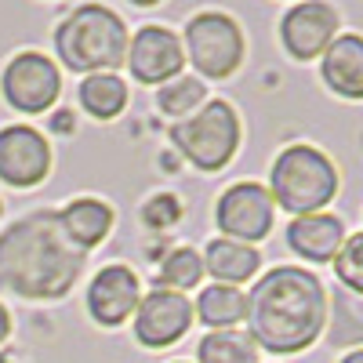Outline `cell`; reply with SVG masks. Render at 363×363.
I'll use <instances>...</instances> for the list:
<instances>
[{
  "label": "cell",
  "mask_w": 363,
  "mask_h": 363,
  "mask_svg": "<svg viewBox=\"0 0 363 363\" xmlns=\"http://www.w3.org/2000/svg\"><path fill=\"white\" fill-rule=\"evenodd\" d=\"M171 138L200 171H218L233 160L240 145V120L229 102H211L196 116H186L182 124H174Z\"/></svg>",
  "instance_id": "obj_5"
},
{
  "label": "cell",
  "mask_w": 363,
  "mask_h": 363,
  "mask_svg": "<svg viewBox=\"0 0 363 363\" xmlns=\"http://www.w3.org/2000/svg\"><path fill=\"white\" fill-rule=\"evenodd\" d=\"M287 244L294 255L309 262H330L345 244V229L335 215L316 211V215H301L287 225Z\"/></svg>",
  "instance_id": "obj_14"
},
{
  "label": "cell",
  "mask_w": 363,
  "mask_h": 363,
  "mask_svg": "<svg viewBox=\"0 0 363 363\" xmlns=\"http://www.w3.org/2000/svg\"><path fill=\"white\" fill-rule=\"evenodd\" d=\"M189 323H193V306H189L186 294L157 287V291H149L145 298H138L135 335H138L142 345L167 349V345H174L182 335H186Z\"/></svg>",
  "instance_id": "obj_8"
},
{
  "label": "cell",
  "mask_w": 363,
  "mask_h": 363,
  "mask_svg": "<svg viewBox=\"0 0 363 363\" xmlns=\"http://www.w3.org/2000/svg\"><path fill=\"white\" fill-rule=\"evenodd\" d=\"M323 80L345 99H363V40L356 33L330 40L323 51Z\"/></svg>",
  "instance_id": "obj_15"
},
{
  "label": "cell",
  "mask_w": 363,
  "mask_h": 363,
  "mask_svg": "<svg viewBox=\"0 0 363 363\" xmlns=\"http://www.w3.org/2000/svg\"><path fill=\"white\" fill-rule=\"evenodd\" d=\"M11 335V316H8V309L4 306H0V342H4Z\"/></svg>",
  "instance_id": "obj_26"
},
{
  "label": "cell",
  "mask_w": 363,
  "mask_h": 363,
  "mask_svg": "<svg viewBox=\"0 0 363 363\" xmlns=\"http://www.w3.org/2000/svg\"><path fill=\"white\" fill-rule=\"evenodd\" d=\"M200 363H258V349L247 335H236V330H211L200 342Z\"/></svg>",
  "instance_id": "obj_20"
},
{
  "label": "cell",
  "mask_w": 363,
  "mask_h": 363,
  "mask_svg": "<svg viewBox=\"0 0 363 363\" xmlns=\"http://www.w3.org/2000/svg\"><path fill=\"white\" fill-rule=\"evenodd\" d=\"M0 363H4V356H0Z\"/></svg>",
  "instance_id": "obj_28"
},
{
  "label": "cell",
  "mask_w": 363,
  "mask_h": 363,
  "mask_svg": "<svg viewBox=\"0 0 363 363\" xmlns=\"http://www.w3.org/2000/svg\"><path fill=\"white\" fill-rule=\"evenodd\" d=\"M124 66L142 84H167V80H174L182 73V66H186V51H182V40L171 33V29L145 26L128 44Z\"/></svg>",
  "instance_id": "obj_9"
},
{
  "label": "cell",
  "mask_w": 363,
  "mask_h": 363,
  "mask_svg": "<svg viewBox=\"0 0 363 363\" xmlns=\"http://www.w3.org/2000/svg\"><path fill=\"white\" fill-rule=\"evenodd\" d=\"M200 277H203V258H200L193 247H178V251H171L167 262H164V269H160V284H164L167 291L178 287V294H182V291H189V287H196Z\"/></svg>",
  "instance_id": "obj_22"
},
{
  "label": "cell",
  "mask_w": 363,
  "mask_h": 363,
  "mask_svg": "<svg viewBox=\"0 0 363 363\" xmlns=\"http://www.w3.org/2000/svg\"><path fill=\"white\" fill-rule=\"evenodd\" d=\"M80 106L99 120H113L128 106V84L116 73H91L80 84Z\"/></svg>",
  "instance_id": "obj_19"
},
{
  "label": "cell",
  "mask_w": 363,
  "mask_h": 363,
  "mask_svg": "<svg viewBox=\"0 0 363 363\" xmlns=\"http://www.w3.org/2000/svg\"><path fill=\"white\" fill-rule=\"evenodd\" d=\"M58 58L77 69V73H109L124 66L128 55V29L116 11L102 4H84L77 8L55 33Z\"/></svg>",
  "instance_id": "obj_3"
},
{
  "label": "cell",
  "mask_w": 363,
  "mask_h": 363,
  "mask_svg": "<svg viewBox=\"0 0 363 363\" xmlns=\"http://www.w3.org/2000/svg\"><path fill=\"white\" fill-rule=\"evenodd\" d=\"M178 215H182V207H178L174 196H157V200L145 203V222L153 225V229H167Z\"/></svg>",
  "instance_id": "obj_25"
},
{
  "label": "cell",
  "mask_w": 363,
  "mask_h": 363,
  "mask_svg": "<svg viewBox=\"0 0 363 363\" xmlns=\"http://www.w3.org/2000/svg\"><path fill=\"white\" fill-rule=\"evenodd\" d=\"M138 277L128 269V265H109L102 269L95 280H91V291H87V309L99 323L106 327H116L124 323L135 309H138Z\"/></svg>",
  "instance_id": "obj_13"
},
{
  "label": "cell",
  "mask_w": 363,
  "mask_h": 363,
  "mask_svg": "<svg viewBox=\"0 0 363 363\" xmlns=\"http://www.w3.org/2000/svg\"><path fill=\"white\" fill-rule=\"evenodd\" d=\"M262 258L251 244H236V240H211V247H207V258H203V269L215 277V284H244L251 280L255 272H258Z\"/></svg>",
  "instance_id": "obj_17"
},
{
  "label": "cell",
  "mask_w": 363,
  "mask_h": 363,
  "mask_svg": "<svg viewBox=\"0 0 363 363\" xmlns=\"http://www.w3.org/2000/svg\"><path fill=\"white\" fill-rule=\"evenodd\" d=\"M84 269V251L62 233L58 211H33L0 233V287L22 298H62Z\"/></svg>",
  "instance_id": "obj_1"
},
{
  "label": "cell",
  "mask_w": 363,
  "mask_h": 363,
  "mask_svg": "<svg viewBox=\"0 0 363 363\" xmlns=\"http://www.w3.org/2000/svg\"><path fill=\"white\" fill-rule=\"evenodd\" d=\"M272 196L265 186L258 182H240V186L225 189V196L218 200V229L225 233V240H236V244H251V240L269 236L272 229Z\"/></svg>",
  "instance_id": "obj_7"
},
{
  "label": "cell",
  "mask_w": 363,
  "mask_h": 363,
  "mask_svg": "<svg viewBox=\"0 0 363 363\" xmlns=\"http://www.w3.org/2000/svg\"><path fill=\"white\" fill-rule=\"evenodd\" d=\"M186 48H189V62L203 77H215V80L229 77L240 62H244V33H240V26L222 11H200L196 18H189Z\"/></svg>",
  "instance_id": "obj_6"
},
{
  "label": "cell",
  "mask_w": 363,
  "mask_h": 363,
  "mask_svg": "<svg viewBox=\"0 0 363 363\" xmlns=\"http://www.w3.org/2000/svg\"><path fill=\"white\" fill-rule=\"evenodd\" d=\"M335 269L345 284L349 294H359L363 291V236H349L342 251L335 255Z\"/></svg>",
  "instance_id": "obj_24"
},
{
  "label": "cell",
  "mask_w": 363,
  "mask_h": 363,
  "mask_svg": "<svg viewBox=\"0 0 363 363\" xmlns=\"http://www.w3.org/2000/svg\"><path fill=\"white\" fill-rule=\"evenodd\" d=\"M342 363H363V352H359V349H356V352H349V356H345V359H342Z\"/></svg>",
  "instance_id": "obj_27"
},
{
  "label": "cell",
  "mask_w": 363,
  "mask_h": 363,
  "mask_svg": "<svg viewBox=\"0 0 363 363\" xmlns=\"http://www.w3.org/2000/svg\"><path fill=\"white\" fill-rule=\"evenodd\" d=\"M338 193V171L313 145H287L272 164V203L291 211L294 218L316 215Z\"/></svg>",
  "instance_id": "obj_4"
},
{
  "label": "cell",
  "mask_w": 363,
  "mask_h": 363,
  "mask_svg": "<svg viewBox=\"0 0 363 363\" xmlns=\"http://www.w3.org/2000/svg\"><path fill=\"white\" fill-rule=\"evenodd\" d=\"M160 109L167 116H189L200 102H203V84L193 80V77H182V80H171L160 87V95H157Z\"/></svg>",
  "instance_id": "obj_23"
},
{
  "label": "cell",
  "mask_w": 363,
  "mask_h": 363,
  "mask_svg": "<svg viewBox=\"0 0 363 363\" xmlns=\"http://www.w3.org/2000/svg\"><path fill=\"white\" fill-rule=\"evenodd\" d=\"M280 37H284V48L294 55V58H316L330 48V40L338 37V11L330 4H298L284 15V26H280Z\"/></svg>",
  "instance_id": "obj_12"
},
{
  "label": "cell",
  "mask_w": 363,
  "mask_h": 363,
  "mask_svg": "<svg viewBox=\"0 0 363 363\" xmlns=\"http://www.w3.org/2000/svg\"><path fill=\"white\" fill-rule=\"evenodd\" d=\"M251 342L269 352H298L316 342L327 320V294L313 272L298 265H280L247 298Z\"/></svg>",
  "instance_id": "obj_2"
},
{
  "label": "cell",
  "mask_w": 363,
  "mask_h": 363,
  "mask_svg": "<svg viewBox=\"0 0 363 363\" xmlns=\"http://www.w3.org/2000/svg\"><path fill=\"white\" fill-rule=\"evenodd\" d=\"M4 99L22 113H44L58 99V69L51 58L26 51L4 69Z\"/></svg>",
  "instance_id": "obj_10"
},
{
  "label": "cell",
  "mask_w": 363,
  "mask_h": 363,
  "mask_svg": "<svg viewBox=\"0 0 363 363\" xmlns=\"http://www.w3.org/2000/svg\"><path fill=\"white\" fill-rule=\"evenodd\" d=\"M51 167V149L44 142V135L37 128H4L0 131V178L8 186H37L48 178Z\"/></svg>",
  "instance_id": "obj_11"
},
{
  "label": "cell",
  "mask_w": 363,
  "mask_h": 363,
  "mask_svg": "<svg viewBox=\"0 0 363 363\" xmlns=\"http://www.w3.org/2000/svg\"><path fill=\"white\" fill-rule=\"evenodd\" d=\"M359 338H363L359 294L335 291V301H330V342L335 345H359Z\"/></svg>",
  "instance_id": "obj_21"
},
{
  "label": "cell",
  "mask_w": 363,
  "mask_h": 363,
  "mask_svg": "<svg viewBox=\"0 0 363 363\" xmlns=\"http://www.w3.org/2000/svg\"><path fill=\"white\" fill-rule=\"evenodd\" d=\"M58 225H62V233L80 251H87L106 240V233L113 225V211L102 200H73L58 211Z\"/></svg>",
  "instance_id": "obj_16"
},
{
  "label": "cell",
  "mask_w": 363,
  "mask_h": 363,
  "mask_svg": "<svg viewBox=\"0 0 363 363\" xmlns=\"http://www.w3.org/2000/svg\"><path fill=\"white\" fill-rule=\"evenodd\" d=\"M193 313L207 327L229 330L236 323H244V316H247V294L240 291V287H229V284H211L207 291H200Z\"/></svg>",
  "instance_id": "obj_18"
}]
</instances>
